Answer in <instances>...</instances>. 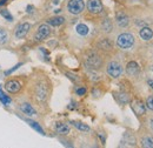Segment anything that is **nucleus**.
Wrapping results in <instances>:
<instances>
[{"label": "nucleus", "mask_w": 153, "mask_h": 148, "mask_svg": "<svg viewBox=\"0 0 153 148\" xmlns=\"http://www.w3.org/2000/svg\"><path fill=\"white\" fill-rule=\"evenodd\" d=\"M84 8H85L84 0H68L67 2V11L73 16L80 14L84 11Z\"/></svg>", "instance_id": "nucleus-3"}, {"label": "nucleus", "mask_w": 153, "mask_h": 148, "mask_svg": "<svg viewBox=\"0 0 153 148\" xmlns=\"http://www.w3.org/2000/svg\"><path fill=\"white\" fill-rule=\"evenodd\" d=\"M0 13H1V16L6 19L7 21H10V22H11V21H13V17H12V14H11L7 10H1V11H0Z\"/></svg>", "instance_id": "nucleus-24"}, {"label": "nucleus", "mask_w": 153, "mask_h": 148, "mask_svg": "<svg viewBox=\"0 0 153 148\" xmlns=\"http://www.w3.org/2000/svg\"><path fill=\"white\" fill-rule=\"evenodd\" d=\"M6 1H7V0H0V6H1V5H4Z\"/></svg>", "instance_id": "nucleus-32"}, {"label": "nucleus", "mask_w": 153, "mask_h": 148, "mask_svg": "<svg viewBox=\"0 0 153 148\" xmlns=\"http://www.w3.org/2000/svg\"><path fill=\"white\" fill-rule=\"evenodd\" d=\"M115 21H117L118 26H120V27H126V26H128V24H130V18H128L125 13L119 12V13H117V16H115Z\"/></svg>", "instance_id": "nucleus-11"}, {"label": "nucleus", "mask_w": 153, "mask_h": 148, "mask_svg": "<svg viewBox=\"0 0 153 148\" xmlns=\"http://www.w3.org/2000/svg\"><path fill=\"white\" fill-rule=\"evenodd\" d=\"M8 40V33L5 28H0V46L5 45Z\"/></svg>", "instance_id": "nucleus-19"}, {"label": "nucleus", "mask_w": 153, "mask_h": 148, "mask_svg": "<svg viewBox=\"0 0 153 148\" xmlns=\"http://www.w3.org/2000/svg\"><path fill=\"white\" fill-rule=\"evenodd\" d=\"M67 76H70V79H71V80H73V81H76V80H78V79H76V75H73V74L67 73Z\"/></svg>", "instance_id": "nucleus-29"}, {"label": "nucleus", "mask_w": 153, "mask_h": 148, "mask_svg": "<svg viewBox=\"0 0 153 148\" xmlns=\"http://www.w3.org/2000/svg\"><path fill=\"white\" fill-rule=\"evenodd\" d=\"M143 147L153 148V139H151V138H145L143 140Z\"/></svg>", "instance_id": "nucleus-23"}, {"label": "nucleus", "mask_w": 153, "mask_h": 148, "mask_svg": "<svg viewBox=\"0 0 153 148\" xmlns=\"http://www.w3.org/2000/svg\"><path fill=\"white\" fill-rule=\"evenodd\" d=\"M32 10H33V6H27V13H32Z\"/></svg>", "instance_id": "nucleus-30"}, {"label": "nucleus", "mask_w": 153, "mask_h": 148, "mask_svg": "<svg viewBox=\"0 0 153 148\" xmlns=\"http://www.w3.org/2000/svg\"><path fill=\"white\" fill-rule=\"evenodd\" d=\"M0 101H1L5 106H7V105L11 104V99H10L7 95H5V93L1 91V88H0Z\"/></svg>", "instance_id": "nucleus-22"}, {"label": "nucleus", "mask_w": 153, "mask_h": 148, "mask_svg": "<svg viewBox=\"0 0 153 148\" xmlns=\"http://www.w3.org/2000/svg\"><path fill=\"white\" fill-rule=\"evenodd\" d=\"M20 66H21V64H18L17 66H14V67H12V68H11L10 71H6V74H11V73H12V72H14V71H17V70L19 68Z\"/></svg>", "instance_id": "nucleus-28"}, {"label": "nucleus", "mask_w": 153, "mask_h": 148, "mask_svg": "<svg viewBox=\"0 0 153 148\" xmlns=\"http://www.w3.org/2000/svg\"><path fill=\"white\" fill-rule=\"evenodd\" d=\"M146 106H147L150 110H152L153 111V95H151V96L147 98V100H146Z\"/></svg>", "instance_id": "nucleus-25"}, {"label": "nucleus", "mask_w": 153, "mask_h": 148, "mask_svg": "<svg viewBox=\"0 0 153 148\" xmlns=\"http://www.w3.org/2000/svg\"><path fill=\"white\" fill-rule=\"evenodd\" d=\"M76 93L78 94V95H85L86 94V88L85 87H80V88H76Z\"/></svg>", "instance_id": "nucleus-26"}, {"label": "nucleus", "mask_w": 153, "mask_h": 148, "mask_svg": "<svg viewBox=\"0 0 153 148\" xmlns=\"http://www.w3.org/2000/svg\"><path fill=\"white\" fill-rule=\"evenodd\" d=\"M51 34V28H50V25L47 24H42L40 25L36 32V36H34V39L36 41H42L45 40L46 38Z\"/></svg>", "instance_id": "nucleus-5"}, {"label": "nucleus", "mask_w": 153, "mask_h": 148, "mask_svg": "<svg viewBox=\"0 0 153 148\" xmlns=\"http://www.w3.org/2000/svg\"><path fill=\"white\" fill-rule=\"evenodd\" d=\"M76 31L79 36H87L88 34V27L85 24H79L76 26Z\"/></svg>", "instance_id": "nucleus-17"}, {"label": "nucleus", "mask_w": 153, "mask_h": 148, "mask_svg": "<svg viewBox=\"0 0 153 148\" xmlns=\"http://www.w3.org/2000/svg\"><path fill=\"white\" fill-rule=\"evenodd\" d=\"M37 101L39 102H44L46 101V99L48 98V88L45 81H38L34 85V91H33V96Z\"/></svg>", "instance_id": "nucleus-1"}, {"label": "nucleus", "mask_w": 153, "mask_h": 148, "mask_svg": "<svg viewBox=\"0 0 153 148\" xmlns=\"http://www.w3.org/2000/svg\"><path fill=\"white\" fill-rule=\"evenodd\" d=\"M112 28H113V26H112L111 20H110V19H106V20L102 22V30H104L105 32H111Z\"/></svg>", "instance_id": "nucleus-21"}, {"label": "nucleus", "mask_w": 153, "mask_h": 148, "mask_svg": "<svg viewBox=\"0 0 153 148\" xmlns=\"http://www.w3.org/2000/svg\"><path fill=\"white\" fill-rule=\"evenodd\" d=\"M71 124L78 128L79 130H81V132H90V127L87 126V125H85V124H82V122H79V121H71Z\"/></svg>", "instance_id": "nucleus-18"}, {"label": "nucleus", "mask_w": 153, "mask_h": 148, "mask_svg": "<svg viewBox=\"0 0 153 148\" xmlns=\"http://www.w3.org/2000/svg\"><path fill=\"white\" fill-rule=\"evenodd\" d=\"M106 72L107 74L111 76V78H119L121 73H123V67H121V65L119 64V62H117V61H111L108 65H107V67H106Z\"/></svg>", "instance_id": "nucleus-4"}, {"label": "nucleus", "mask_w": 153, "mask_h": 148, "mask_svg": "<svg viewBox=\"0 0 153 148\" xmlns=\"http://www.w3.org/2000/svg\"><path fill=\"white\" fill-rule=\"evenodd\" d=\"M120 100H121V104H126V102H128V95L127 94H121L120 95Z\"/></svg>", "instance_id": "nucleus-27"}, {"label": "nucleus", "mask_w": 153, "mask_h": 148, "mask_svg": "<svg viewBox=\"0 0 153 148\" xmlns=\"http://www.w3.org/2000/svg\"><path fill=\"white\" fill-rule=\"evenodd\" d=\"M151 127H152V128H153V119H152V120H151Z\"/></svg>", "instance_id": "nucleus-33"}, {"label": "nucleus", "mask_w": 153, "mask_h": 148, "mask_svg": "<svg viewBox=\"0 0 153 148\" xmlns=\"http://www.w3.org/2000/svg\"><path fill=\"white\" fill-rule=\"evenodd\" d=\"M86 64H87V66L91 67L92 70H97V68H99L100 65H101V59L97 56L96 53H91V54L88 56V58L86 59Z\"/></svg>", "instance_id": "nucleus-9"}, {"label": "nucleus", "mask_w": 153, "mask_h": 148, "mask_svg": "<svg viewBox=\"0 0 153 148\" xmlns=\"http://www.w3.org/2000/svg\"><path fill=\"white\" fill-rule=\"evenodd\" d=\"M139 34H140L141 39H144V40H150V39L153 37V31L150 27H144V28L140 30Z\"/></svg>", "instance_id": "nucleus-14"}, {"label": "nucleus", "mask_w": 153, "mask_h": 148, "mask_svg": "<svg viewBox=\"0 0 153 148\" xmlns=\"http://www.w3.org/2000/svg\"><path fill=\"white\" fill-rule=\"evenodd\" d=\"M30 30H31V24L30 22H21L16 27L14 36H16L17 39H22V38H25L28 34Z\"/></svg>", "instance_id": "nucleus-6"}, {"label": "nucleus", "mask_w": 153, "mask_h": 148, "mask_svg": "<svg viewBox=\"0 0 153 148\" xmlns=\"http://www.w3.org/2000/svg\"><path fill=\"white\" fill-rule=\"evenodd\" d=\"M26 121H27V122L30 124V126H31L32 128H34V130H37V132H39L40 134H42V135L45 134V132H44V130H42V128L40 127V125H39L38 122H36V121H32V120H26Z\"/></svg>", "instance_id": "nucleus-20"}, {"label": "nucleus", "mask_w": 153, "mask_h": 148, "mask_svg": "<svg viewBox=\"0 0 153 148\" xmlns=\"http://www.w3.org/2000/svg\"><path fill=\"white\" fill-rule=\"evenodd\" d=\"M20 90H21V84L18 80L12 79L5 84V91L11 94H17L18 92H20Z\"/></svg>", "instance_id": "nucleus-8"}, {"label": "nucleus", "mask_w": 153, "mask_h": 148, "mask_svg": "<svg viewBox=\"0 0 153 148\" xmlns=\"http://www.w3.org/2000/svg\"><path fill=\"white\" fill-rule=\"evenodd\" d=\"M19 110L25 115H27V116H36L37 115V111L34 110V107L31 105V104H28V102H21L19 105Z\"/></svg>", "instance_id": "nucleus-10"}, {"label": "nucleus", "mask_w": 153, "mask_h": 148, "mask_svg": "<svg viewBox=\"0 0 153 148\" xmlns=\"http://www.w3.org/2000/svg\"><path fill=\"white\" fill-rule=\"evenodd\" d=\"M131 106H132V110L137 115H144L145 114V106L140 100H134Z\"/></svg>", "instance_id": "nucleus-12"}, {"label": "nucleus", "mask_w": 153, "mask_h": 148, "mask_svg": "<svg viewBox=\"0 0 153 148\" xmlns=\"http://www.w3.org/2000/svg\"><path fill=\"white\" fill-rule=\"evenodd\" d=\"M134 44V37L130 33H123L117 38V45L121 50L131 48Z\"/></svg>", "instance_id": "nucleus-2"}, {"label": "nucleus", "mask_w": 153, "mask_h": 148, "mask_svg": "<svg viewBox=\"0 0 153 148\" xmlns=\"http://www.w3.org/2000/svg\"><path fill=\"white\" fill-rule=\"evenodd\" d=\"M64 22H65V18H62V17H54V18L48 19V21H47V24L50 26H54V27L62 25Z\"/></svg>", "instance_id": "nucleus-16"}, {"label": "nucleus", "mask_w": 153, "mask_h": 148, "mask_svg": "<svg viewBox=\"0 0 153 148\" xmlns=\"http://www.w3.org/2000/svg\"><path fill=\"white\" fill-rule=\"evenodd\" d=\"M149 85H150V87L153 90V80H149Z\"/></svg>", "instance_id": "nucleus-31"}, {"label": "nucleus", "mask_w": 153, "mask_h": 148, "mask_svg": "<svg viewBox=\"0 0 153 148\" xmlns=\"http://www.w3.org/2000/svg\"><path fill=\"white\" fill-rule=\"evenodd\" d=\"M87 10L92 14H99L102 12V2L101 0H88L87 2Z\"/></svg>", "instance_id": "nucleus-7"}, {"label": "nucleus", "mask_w": 153, "mask_h": 148, "mask_svg": "<svg viewBox=\"0 0 153 148\" xmlns=\"http://www.w3.org/2000/svg\"><path fill=\"white\" fill-rule=\"evenodd\" d=\"M56 130H57V133H59V134L66 135V134L70 133V127H68V125H66V124L58 122L57 125H56Z\"/></svg>", "instance_id": "nucleus-15"}, {"label": "nucleus", "mask_w": 153, "mask_h": 148, "mask_svg": "<svg viewBox=\"0 0 153 148\" xmlns=\"http://www.w3.org/2000/svg\"><path fill=\"white\" fill-rule=\"evenodd\" d=\"M126 72H127V74H130V75H135V74L139 72V66H138V64H137L135 61L128 62L127 66H126Z\"/></svg>", "instance_id": "nucleus-13"}]
</instances>
